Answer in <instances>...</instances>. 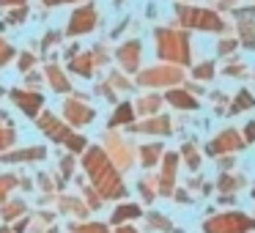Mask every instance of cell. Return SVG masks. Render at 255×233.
Instances as JSON below:
<instances>
[{
  "instance_id": "obj_1",
  "label": "cell",
  "mask_w": 255,
  "mask_h": 233,
  "mask_svg": "<svg viewBox=\"0 0 255 233\" xmlns=\"http://www.w3.org/2000/svg\"><path fill=\"white\" fill-rule=\"evenodd\" d=\"M85 165H88V170L94 173V181L102 187V192L113 195V192H121V187H118V178L113 176V170L107 167L105 156H102V151H91L88 159H85Z\"/></svg>"
},
{
  "instance_id": "obj_2",
  "label": "cell",
  "mask_w": 255,
  "mask_h": 233,
  "mask_svg": "<svg viewBox=\"0 0 255 233\" xmlns=\"http://www.w3.org/2000/svg\"><path fill=\"white\" fill-rule=\"evenodd\" d=\"M178 11V19H181L184 25H192V28H203V30H220L222 22L217 14L211 11H200V8H176Z\"/></svg>"
},
{
  "instance_id": "obj_3",
  "label": "cell",
  "mask_w": 255,
  "mask_h": 233,
  "mask_svg": "<svg viewBox=\"0 0 255 233\" xmlns=\"http://www.w3.org/2000/svg\"><path fill=\"white\" fill-rule=\"evenodd\" d=\"M156 39H159V55L173 58V61H187V39L184 36L162 30V33H156Z\"/></svg>"
},
{
  "instance_id": "obj_4",
  "label": "cell",
  "mask_w": 255,
  "mask_h": 233,
  "mask_svg": "<svg viewBox=\"0 0 255 233\" xmlns=\"http://www.w3.org/2000/svg\"><path fill=\"white\" fill-rule=\"evenodd\" d=\"M94 19H96L94 8H83V11H77V14H74V19H72L74 25H69V33H83V30H91V28H94Z\"/></svg>"
},
{
  "instance_id": "obj_5",
  "label": "cell",
  "mask_w": 255,
  "mask_h": 233,
  "mask_svg": "<svg viewBox=\"0 0 255 233\" xmlns=\"http://www.w3.org/2000/svg\"><path fill=\"white\" fill-rule=\"evenodd\" d=\"M250 222L244 220V217H222V222H211L209 231L217 233V231H242V228H247Z\"/></svg>"
},
{
  "instance_id": "obj_6",
  "label": "cell",
  "mask_w": 255,
  "mask_h": 233,
  "mask_svg": "<svg viewBox=\"0 0 255 233\" xmlns=\"http://www.w3.org/2000/svg\"><path fill=\"white\" fill-rule=\"evenodd\" d=\"M14 99L22 105V110L28 116H36V110L41 107V96H36V94H14Z\"/></svg>"
},
{
  "instance_id": "obj_7",
  "label": "cell",
  "mask_w": 255,
  "mask_h": 233,
  "mask_svg": "<svg viewBox=\"0 0 255 233\" xmlns=\"http://www.w3.org/2000/svg\"><path fill=\"white\" fill-rule=\"evenodd\" d=\"M66 113H69V118H72L74 123H85V121L94 118V113H91L88 107H80V105H66Z\"/></svg>"
},
{
  "instance_id": "obj_8",
  "label": "cell",
  "mask_w": 255,
  "mask_h": 233,
  "mask_svg": "<svg viewBox=\"0 0 255 233\" xmlns=\"http://www.w3.org/2000/svg\"><path fill=\"white\" fill-rule=\"evenodd\" d=\"M140 55V47L134 44L132 41V47H129V50H121V61L127 63V69H134V58Z\"/></svg>"
},
{
  "instance_id": "obj_9",
  "label": "cell",
  "mask_w": 255,
  "mask_h": 233,
  "mask_svg": "<svg viewBox=\"0 0 255 233\" xmlns=\"http://www.w3.org/2000/svg\"><path fill=\"white\" fill-rule=\"evenodd\" d=\"M170 102L178 107H189V110H195V99H189L187 94H178V91H173L170 94Z\"/></svg>"
},
{
  "instance_id": "obj_10",
  "label": "cell",
  "mask_w": 255,
  "mask_h": 233,
  "mask_svg": "<svg viewBox=\"0 0 255 233\" xmlns=\"http://www.w3.org/2000/svg\"><path fill=\"white\" fill-rule=\"evenodd\" d=\"M137 214H140L137 206H124V209H118L116 214H113V220H116V222H124L127 217H137Z\"/></svg>"
},
{
  "instance_id": "obj_11",
  "label": "cell",
  "mask_w": 255,
  "mask_h": 233,
  "mask_svg": "<svg viewBox=\"0 0 255 233\" xmlns=\"http://www.w3.org/2000/svg\"><path fill=\"white\" fill-rule=\"evenodd\" d=\"M242 107H253V96H250L247 91H242V94H239V99H236V105H233L231 113H239Z\"/></svg>"
},
{
  "instance_id": "obj_12",
  "label": "cell",
  "mask_w": 255,
  "mask_h": 233,
  "mask_svg": "<svg viewBox=\"0 0 255 233\" xmlns=\"http://www.w3.org/2000/svg\"><path fill=\"white\" fill-rule=\"evenodd\" d=\"M129 118H132V107H129V105L118 107V113L113 116V126H116V123H121V121H129Z\"/></svg>"
},
{
  "instance_id": "obj_13",
  "label": "cell",
  "mask_w": 255,
  "mask_h": 233,
  "mask_svg": "<svg viewBox=\"0 0 255 233\" xmlns=\"http://www.w3.org/2000/svg\"><path fill=\"white\" fill-rule=\"evenodd\" d=\"M143 154H145V156H143V162H145V165H151V162L156 159V154H159V148H154V145H151V148H145V151H143Z\"/></svg>"
},
{
  "instance_id": "obj_14",
  "label": "cell",
  "mask_w": 255,
  "mask_h": 233,
  "mask_svg": "<svg viewBox=\"0 0 255 233\" xmlns=\"http://www.w3.org/2000/svg\"><path fill=\"white\" fill-rule=\"evenodd\" d=\"M11 178H0V200H3V195H6L8 192V187H11Z\"/></svg>"
},
{
  "instance_id": "obj_15",
  "label": "cell",
  "mask_w": 255,
  "mask_h": 233,
  "mask_svg": "<svg viewBox=\"0 0 255 233\" xmlns=\"http://www.w3.org/2000/svg\"><path fill=\"white\" fill-rule=\"evenodd\" d=\"M184 151H187V162H189V165H198V156H195V151H192V145H187V148H184Z\"/></svg>"
},
{
  "instance_id": "obj_16",
  "label": "cell",
  "mask_w": 255,
  "mask_h": 233,
  "mask_svg": "<svg viewBox=\"0 0 255 233\" xmlns=\"http://www.w3.org/2000/svg\"><path fill=\"white\" fill-rule=\"evenodd\" d=\"M195 74H198V77H211V63H203Z\"/></svg>"
},
{
  "instance_id": "obj_17",
  "label": "cell",
  "mask_w": 255,
  "mask_h": 233,
  "mask_svg": "<svg viewBox=\"0 0 255 233\" xmlns=\"http://www.w3.org/2000/svg\"><path fill=\"white\" fill-rule=\"evenodd\" d=\"M80 233H105V228H99V225H88V228H80Z\"/></svg>"
},
{
  "instance_id": "obj_18",
  "label": "cell",
  "mask_w": 255,
  "mask_h": 233,
  "mask_svg": "<svg viewBox=\"0 0 255 233\" xmlns=\"http://www.w3.org/2000/svg\"><path fill=\"white\" fill-rule=\"evenodd\" d=\"M233 50V41H220V52L225 55V52H231Z\"/></svg>"
},
{
  "instance_id": "obj_19",
  "label": "cell",
  "mask_w": 255,
  "mask_h": 233,
  "mask_svg": "<svg viewBox=\"0 0 255 233\" xmlns=\"http://www.w3.org/2000/svg\"><path fill=\"white\" fill-rule=\"evenodd\" d=\"M247 140H255V123H250V126H247Z\"/></svg>"
},
{
  "instance_id": "obj_20",
  "label": "cell",
  "mask_w": 255,
  "mask_h": 233,
  "mask_svg": "<svg viewBox=\"0 0 255 233\" xmlns=\"http://www.w3.org/2000/svg\"><path fill=\"white\" fill-rule=\"evenodd\" d=\"M47 3H63V0H47Z\"/></svg>"
},
{
  "instance_id": "obj_21",
  "label": "cell",
  "mask_w": 255,
  "mask_h": 233,
  "mask_svg": "<svg viewBox=\"0 0 255 233\" xmlns=\"http://www.w3.org/2000/svg\"><path fill=\"white\" fill-rule=\"evenodd\" d=\"M0 233H11V231H6V228H0Z\"/></svg>"
},
{
  "instance_id": "obj_22",
  "label": "cell",
  "mask_w": 255,
  "mask_h": 233,
  "mask_svg": "<svg viewBox=\"0 0 255 233\" xmlns=\"http://www.w3.org/2000/svg\"><path fill=\"white\" fill-rule=\"evenodd\" d=\"M121 233H134V231H121Z\"/></svg>"
}]
</instances>
